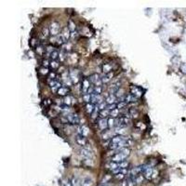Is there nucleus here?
Segmentation results:
<instances>
[{
  "label": "nucleus",
  "mask_w": 186,
  "mask_h": 186,
  "mask_svg": "<svg viewBox=\"0 0 186 186\" xmlns=\"http://www.w3.org/2000/svg\"><path fill=\"white\" fill-rule=\"evenodd\" d=\"M86 110H87V114H92L93 111L95 110L94 105L92 103H87V105H86Z\"/></svg>",
  "instance_id": "obj_23"
},
{
  "label": "nucleus",
  "mask_w": 186,
  "mask_h": 186,
  "mask_svg": "<svg viewBox=\"0 0 186 186\" xmlns=\"http://www.w3.org/2000/svg\"><path fill=\"white\" fill-rule=\"evenodd\" d=\"M118 114H119V109L116 108V109H114L111 111L110 113V116L114 118V117H118Z\"/></svg>",
  "instance_id": "obj_28"
},
{
  "label": "nucleus",
  "mask_w": 186,
  "mask_h": 186,
  "mask_svg": "<svg viewBox=\"0 0 186 186\" xmlns=\"http://www.w3.org/2000/svg\"><path fill=\"white\" fill-rule=\"evenodd\" d=\"M131 94L135 96L136 98H139V97L141 96V94H143V92H141V90H140L139 87H131Z\"/></svg>",
  "instance_id": "obj_11"
},
{
  "label": "nucleus",
  "mask_w": 186,
  "mask_h": 186,
  "mask_svg": "<svg viewBox=\"0 0 186 186\" xmlns=\"http://www.w3.org/2000/svg\"><path fill=\"white\" fill-rule=\"evenodd\" d=\"M79 133H80V135L86 137L88 135V133H90V129H88L87 127H86V126H82L80 128H79Z\"/></svg>",
  "instance_id": "obj_16"
},
{
  "label": "nucleus",
  "mask_w": 186,
  "mask_h": 186,
  "mask_svg": "<svg viewBox=\"0 0 186 186\" xmlns=\"http://www.w3.org/2000/svg\"><path fill=\"white\" fill-rule=\"evenodd\" d=\"M61 186H72V182H70L68 179H63L61 181Z\"/></svg>",
  "instance_id": "obj_32"
},
{
  "label": "nucleus",
  "mask_w": 186,
  "mask_h": 186,
  "mask_svg": "<svg viewBox=\"0 0 186 186\" xmlns=\"http://www.w3.org/2000/svg\"><path fill=\"white\" fill-rule=\"evenodd\" d=\"M60 30V25L57 22H52L49 26V33L52 37H57Z\"/></svg>",
  "instance_id": "obj_1"
},
{
  "label": "nucleus",
  "mask_w": 186,
  "mask_h": 186,
  "mask_svg": "<svg viewBox=\"0 0 186 186\" xmlns=\"http://www.w3.org/2000/svg\"><path fill=\"white\" fill-rule=\"evenodd\" d=\"M136 177L132 174H128L127 177V185L128 186H135L136 185Z\"/></svg>",
  "instance_id": "obj_6"
},
{
  "label": "nucleus",
  "mask_w": 186,
  "mask_h": 186,
  "mask_svg": "<svg viewBox=\"0 0 186 186\" xmlns=\"http://www.w3.org/2000/svg\"><path fill=\"white\" fill-rule=\"evenodd\" d=\"M116 107H117V105L116 104H107V107H106V109H108V110H110V111H112V110H114V109H116Z\"/></svg>",
  "instance_id": "obj_44"
},
{
  "label": "nucleus",
  "mask_w": 186,
  "mask_h": 186,
  "mask_svg": "<svg viewBox=\"0 0 186 186\" xmlns=\"http://www.w3.org/2000/svg\"><path fill=\"white\" fill-rule=\"evenodd\" d=\"M71 182H72V186H82V182H80L77 177H74Z\"/></svg>",
  "instance_id": "obj_21"
},
{
  "label": "nucleus",
  "mask_w": 186,
  "mask_h": 186,
  "mask_svg": "<svg viewBox=\"0 0 186 186\" xmlns=\"http://www.w3.org/2000/svg\"><path fill=\"white\" fill-rule=\"evenodd\" d=\"M39 72H40V74H42V75H47V74H49V70H48V68H46V67H42V68L39 70Z\"/></svg>",
  "instance_id": "obj_39"
},
{
  "label": "nucleus",
  "mask_w": 186,
  "mask_h": 186,
  "mask_svg": "<svg viewBox=\"0 0 186 186\" xmlns=\"http://www.w3.org/2000/svg\"><path fill=\"white\" fill-rule=\"evenodd\" d=\"M136 101V97L133 96L132 94H128L127 96H125V102H135Z\"/></svg>",
  "instance_id": "obj_27"
},
{
  "label": "nucleus",
  "mask_w": 186,
  "mask_h": 186,
  "mask_svg": "<svg viewBox=\"0 0 186 186\" xmlns=\"http://www.w3.org/2000/svg\"><path fill=\"white\" fill-rule=\"evenodd\" d=\"M59 55H60V53L57 51V50H54L53 51L51 54H50V58L53 60V61H56L58 58H59Z\"/></svg>",
  "instance_id": "obj_30"
},
{
  "label": "nucleus",
  "mask_w": 186,
  "mask_h": 186,
  "mask_svg": "<svg viewBox=\"0 0 186 186\" xmlns=\"http://www.w3.org/2000/svg\"><path fill=\"white\" fill-rule=\"evenodd\" d=\"M76 141H77V143L79 145H81V146H83V145L86 144V139L82 135H77L76 136Z\"/></svg>",
  "instance_id": "obj_19"
},
{
  "label": "nucleus",
  "mask_w": 186,
  "mask_h": 186,
  "mask_svg": "<svg viewBox=\"0 0 186 186\" xmlns=\"http://www.w3.org/2000/svg\"><path fill=\"white\" fill-rule=\"evenodd\" d=\"M50 66H51L52 68L56 69V68H58V67H59V63H57L56 61H52L51 63H50Z\"/></svg>",
  "instance_id": "obj_42"
},
{
  "label": "nucleus",
  "mask_w": 186,
  "mask_h": 186,
  "mask_svg": "<svg viewBox=\"0 0 186 186\" xmlns=\"http://www.w3.org/2000/svg\"><path fill=\"white\" fill-rule=\"evenodd\" d=\"M116 100H117V97H116V95L111 94L110 96H108L107 98H106L105 102L107 103V104H114V102H116Z\"/></svg>",
  "instance_id": "obj_18"
},
{
  "label": "nucleus",
  "mask_w": 186,
  "mask_h": 186,
  "mask_svg": "<svg viewBox=\"0 0 186 186\" xmlns=\"http://www.w3.org/2000/svg\"><path fill=\"white\" fill-rule=\"evenodd\" d=\"M114 126V119L113 117H110L108 119V128H113Z\"/></svg>",
  "instance_id": "obj_36"
},
{
  "label": "nucleus",
  "mask_w": 186,
  "mask_h": 186,
  "mask_svg": "<svg viewBox=\"0 0 186 186\" xmlns=\"http://www.w3.org/2000/svg\"><path fill=\"white\" fill-rule=\"evenodd\" d=\"M98 107H99V109L102 111V110H104V109H106V107H107V103H106L105 102H103L102 103H101V104H99L98 105Z\"/></svg>",
  "instance_id": "obj_38"
},
{
  "label": "nucleus",
  "mask_w": 186,
  "mask_h": 186,
  "mask_svg": "<svg viewBox=\"0 0 186 186\" xmlns=\"http://www.w3.org/2000/svg\"><path fill=\"white\" fill-rule=\"evenodd\" d=\"M90 80L88 79H84L83 80V92L84 93H87V90H88V88L90 87Z\"/></svg>",
  "instance_id": "obj_15"
},
{
  "label": "nucleus",
  "mask_w": 186,
  "mask_h": 186,
  "mask_svg": "<svg viewBox=\"0 0 186 186\" xmlns=\"http://www.w3.org/2000/svg\"><path fill=\"white\" fill-rule=\"evenodd\" d=\"M110 149L111 150H117L118 149V144H117V143H111V144H110Z\"/></svg>",
  "instance_id": "obj_45"
},
{
  "label": "nucleus",
  "mask_w": 186,
  "mask_h": 186,
  "mask_svg": "<svg viewBox=\"0 0 186 186\" xmlns=\"http://www.w3.org/2000/svg\"><path fill=\"white\" fill-rule=\"evenodd\" d=\"M49 86H50V87H51V90H53V91H58L60 88L61 87V83H59L57 80H55V79H50L49 80Z\"/></svg>",
  "instance_id": "obj_4"
},
{
  "label": "nucleus",
  "mask_w": 186,
  "mask_h": 186,
  "mask_svg": "<svg viewBox=\"0 0 186 186\" xmlns=\"http://www.w3.org/2000/svg\"><path fill=\"white\" fill-rule=\"evenodd\" d=\"M102 70H103V73L106 75V74H109V73H112L111 72V70H112V67H111V65L110 64H104L103 66H102Z\"/></svg>",
  "instance_id": "obj_26"
},
{
  "label": "nucleus",
  "mask_w": 186,
  "mask_h": 186,
  "mask_svg": "<svg viewBox=\"0 0 186 186\" xmlns=\"http://www.w3.org/2000/svg\"><path fill=\"white\" fill-rule=\"evenodd\" d=\"M70 77H71V79H72V81H73L74 83H77L78 80H79L77 72H76V71H74V70L71 71V73H70Z\"/></svg>",
  "instance_id": "obj_13"
},
{
  "label": "nucleus",
  "mask_w": 186,
  "mask_h": 186,
  "mask_svg": "<svg viewBox=\"0 0 186 186\" xmlns=\"http://www.w3.org/2000/svg\"><path fill=\"white\" fill-rule=\"evenodd\" d=\"M123 92H124V91H123V90H119L117 92L116 97H119V99H120V98H123V95H124V94H123Z\"/></svg>",
  "instance_id": "obj_46"
},
{
  "label": "nucleus",
  "mask_w": 186,
  "mask_h": 186,
  "mask_svg": "<svg viewBox=\"0 0 186 186\" xmlns=\"http://www.w3.org/2000/svg\"><path fill=\"white\" fill-rule=\"evenodd\" d=\"M107 167L109 170H111L112 171H114V170H116L117 169H118V164L117 163H116V162H111V163H109L108 165H107Z\"/></svg>",
  "instance_id": "obj_22"
},
{
  "label": "nucleus",
  "mask_w": 186,
  "mask_h": 186,
  "mask_svg": "<svg viewBox=\"0 0 186 186\" xmlns=\"http://www.w3.org/2000/svg\"><path fill=\"white\" fill-rule=\"evenodd\" d=\"M90 81L91 83H93L94 85H96L95 87H101V85L102 83V78H100L99 75H97V74H94L90 77Z\"/></svg>",
  "instance_id": "obj_2"
},
{
  "label": "nucleus",
  "mask_w": 186,
  "mask_h": 186,
  "mask_svg": "<svg viewBox=\"0 0 186 186\" xmlns=\"http://www.w3.org/2000/svg\"><path fill=\"white\" fill-rule=\"evenodd\" d=\"M116 133H117V134L123 136V135H125V134H126V129L124 128H117L116 129Z\"/></svg>",
  "instance_id": "obj_29"
},
{
  "label": "nucleus",
  "mask_w": 186,
  "mask_h": 186,
  "mask_svg": "<svg viewBox=\"0 0 186 186\" xmlns=\"http://www.w3.org/2000/svg\"><path fill=\"white\" fill-rule=\"evenodd\" d=\"M129 123V119L127 117H120L118 118V126L119 128H125L128 125Z\"/></svg>",
  "instance_id": "obj_5"
},
{
  "label": "nucleus",
  "mask_w": 186,
  "mask_h": 186,
  "mask_svg": "<svg viewBox=\"0 0 186 186\" xmlns=\"http://www.w3.org/2000/svg\"><path fill=\"white\" fill-rule=\"evenodd\" d=\"M98 125H99V128L102 129V130H104L108 128V120H106L105 118H102L99 120V123H98Z\"/></svg>",
  "instance_id": "obj_9"
},
{
  "label": "nucleus",
  "mask_w": 186,
  "mask_h": 186,
  "mask_svg": "<svg viewBox=\"0 0 186 186\" xmlns=\"http://www.w3.org/2000/svg\"><path fill=\"white\" fill-rule=\"evenodd\" d=\"M113 73H109V74H106L102 78V83H107V82H109L111 79H112V77H113Z\"/></svg>",
  "instance_id": "obj_20"
},
{
  "label": "nucleus",
  "mask_w": 186,
  "mask_h": 186,
  "mask_svg": "<svg viewBox=\"0 0 186 186\" xmlns=\"http://www.w3.org/2000/svg\"><path fill=\"white\" fill-rule=\"evenodd\" d=\"M93 93L96 94V95H101V93H102V87H95Z\"/></svg>",
  "instance_id": "obj_34"
},
{
  "label": "nucleus",
  "mask_w": 186,
  "mask_h": 186,
  "mask_svg": "<svg viewBox=\"0 0 186 186\" xmlns=\"http://www.w3.org/2000/svg\"><path fill=\"white\" fill-rule=\"evenodd\" d=\"M80 154H81V155H82L83 157H85V158H90V157H91V155H92L91 152H90L88 149H87V148H82V149H81V151H80Z\"/></svg>",
  "instance_id": "obj_12"
},
{
  "label": "nucleus",
  "mask_w": 186,
  "mask_h": 186,
  "mask_svg": "<svg viewBox=\"0 0 186 186\" xmlns=\"http://www.w3.org/2000/svg\"><path fill=\"white\" fill-rule=\"evenodd\" d=\"M70 37H71V33H70L69 27H64L63 30V33H61V37H63V41L67 42Z\"/></svg>",
  "instance_id": "obj_8"
},
{
  "label": "nucleus",
  "mask_w": 186,
  "mask_h": 186,
  "mask_svg": "<svg viewBox=\"0 0 186 186\" xmlns=\"http://www.w3.org/2000/svg\"><path fill=\"white\" fill-rule=\"evenodd\" d=\"M47 51H48L49 54L50 55L51 53H52L53 51H54V50H53V48H52V47H48V48H47Z\"/></svg>",
  "instance_id": "obj_49"
},
{
  "label": "nucleus",
  "mask_w": 186,
  "mask_h": 186,
  "mask_svg": "<svg viewBox=\"0 0 186 186\" xmlns=\"http://www.w3.org/2000/svg\"><path fill=\"white\" fill-rule=\"evenodd\" d=\"M124 178H125V175L122 174V173H118V174L116 175V179H117V180H122Z\"/></svg>",
  "instance_id": "obj_47"
},
{
  "label": "nucleus",
  "mask_w": 186,
  "mask_h": 186,
  "mask_svg": "<svg viewBox=\"0 0 186 186\" xmlns=\"http://www.w3.org/2000/svg\"><path fill=\"white\" fill-rule=\"evenodd\" d=\"M143 174H140V175L136 176V182L137 183L143 182Z\"/></svg>",
  "instance_id": "obj_35"
},
{
  "label": "nucleus",
  "mask_w": 186,
  "mask_h": 186,
  "mask_svg": "<svg viewBox=\"0 0 186 186\" xmlns=\"http://www.w3.org/2000/svg\"><path fill=\"white\" fill-rule=\"evenodd\" d=\"M124 139H125V137L124 136H121V135H117V136H114V138H112V140H111V143H120L122 140H124Z\"/></svg>",
  "instance_id": "obj_14"
},
{
  "label": "nucleus",
  "mask_w": 186,
  "mask_h": 186,
  "mask_svg": "<svg viewBox=\"0 0 186 186\" xmlns=\"http://www.w3.org/2000/svg\"><path fill=\"white\" fill-rule=\"evenodd\" d=\"M48 33H49V30H48V29H44V30H43V34L45 35V37H47V35L49 34Z\"/></svg>",
  "instance_id": "obj_52"
},
{
  "label": "nucleus",
  "mask_w": 186,
  "mask_h": 186,
  "mask_svg": "<svg viewBox=\"0 0 186 186\" xmlns=\"http://www.w3.org/2000/svg\"><path fill=\"white\" fill-rule=\"evenodd\" d=\"M110 113H111L110 110H108V109H104V110L100 111V116H101L102 118H105L106 117L110 116Z\"/></svg>",
  "instance_id": "obj_25"
},
{
  "label": "nucleus",
  "mask_w": 186,
  "mask_h": 186,
  "mask_svg": "<svg viewBox=\"0 0 186 186\" xmlns=\"http://www.w3.org/2000/svg\"><path fill=\"white\" fill-rule=\"evenodd\" d=\"M71 37H72L73 38L76 37H77V33L76 32H72V33H71Z\"/></svg>",
  "instance_id": "obj_50"
},
{
  "label": "nucleus",
  "mask_w": 186,
  "mask_h": 186,
  "mask_svg": "<svg viewBox=\"0 0 186 186\" xmlns=\"http://www.w3.org/2000/svg\"><path fill=\"white\" fill-rule=\"evenodd\" d=\"M57 92L60 96H65L68 93V90H67V87H61Z\"/></svg>",
  "instance_id": "obj_24"
},
{
  "label": "nucleus",
  "mask_w": 186,
  "mask_h": 186,
  "mask_svg": "<svg viewBox=\"0 0 186 186\" xmlns=\"http://www.w3.org/2000/svg\"><path fill=\"white\" fill-rule=\"evenodd\" d=\"M43 65H44V67H47L49 65V61H47V60L43 61Z\"/></svg>",
  "instance_id": "obj_51"
},
{
  "label": "nucleus",
  "mask_w": 186,
  "mask_h": 186,
  "mask_svg": "<svg viewBox=\"0 0 186 186\" xmlns=\"http://www.w3.org/2000/svg\"><path fill=\"white\" fill-rule=\"evenodd\" d=\"M127 157L126 155L124 154H120V153H117L114 156H112V161L116 162V163H120L122 161L125 160V158Z\"/></svg>",
  "instance_id": "obj_3"
},
{
  "label": "nucleus",
  "mask_w": 186,
  "mask_h": 186,
  "mask_svg": "<svg viewBox=\"0 0 186 186\" xmlns=\"http://www.w3.org/2000/svg\"><path fill=\"white\" fill-rule=\"evenodd\" d=\"M55 74L54 73H50V75H49V76H50V79H54V77H55Z\"/></svg>",
  "instance_id": "obj_54"
},
{
  "label": "nucleus",
  "mask_w": 186,
  "mask_h": 186,
  "mask_svg": "<svg viewBox=\"0 0 186 186\" xmlns=\"http://www.w3.org/2000/svg\"><path fill=\"white\" fill-rule=\"evenodd\" d=\"M69 29L71 31H75V24L73 22V21H69Z\"/></svg>",
  "instance_id": "obj_37"
},
{
  "label": "nucleus",
  "mask_w": 186,
  "mask_h": 186,
  "mask_svg": "<svg viewBox=\"0 0 186 186\" xmlns=\"http://www.w3.org/2000/svg\"><path fill=\"white\" fill-rule=\"evenodd\" d=\"M141 172H143V166H139V167H133L131 170H130V174H132L133 176H138L140 174H141Z\"/></svg>",
  "instance_id": "obj_10"
},
{
  "label": "nucleus",
  "mask_w": 186,
  "mask_h": 186,
  "mask_svg": "<svg viewBox=\"0 0 186 186\" xmlns=\"http://www.w3.org/2000/svg\"><path fill=\"white\" fill-rule=\"evenodd\" d=\"M156 176H157V171H156L155 170H154V172H153V177H152V179H155Z\"/></svg>",
  "instance_id": "obj_53"
},
{
  "label": "nucleus",
  "mask_w": 186,
  "mask_h": 186,
  "mask_svg": "<svg viewBox=\"0 0 186 186\" xmlns=\"http://www.w3.org/2000/svg\"><path fill=\"white\" fill-rule=\"evenodd\" d=\"M118 164V167H121V169H127L128 167V161H122V162H120V163H117Z\"/></svg>",
  "instance_id": "obj_31"
},
{
  "label": "nucleus",
  "mask_w": 186,
  "mask_h": 186,
  "mask_svg": "<svg viewBox=\"0 0 186 186\" xmlns=\"http://www.w3.org/2000/svg\"><path fill=\"white\" fill-rule=\"evenodd\" d=\"M103 186H104V185H103Z\"/></svg>",
  "instance_id": "obj_55"
},
{
  "label": "nucleus",
  "mask_w": 186,
  "mask_h": 186,
  "mask_svg": "<svg viewBox=\"0 0 186 186\" xmlns=\"http://www.w3.org/2000/svg\"><path fill=\"white\" fill-rule=\"evenodd\" d=\"M59 58H60L61 61H64V60H65V53L63 51H61L60 55H59Z\"/></svg>",
  "instance_id": "obj_40"
},
{
  "label": "nucleus",
  "mask_w": 186,
  "mask_h": 186,
  "mask_svg": "<svg viewBox=\"0 0 186 186\" xmlns=\"http://www.w3.org/2000/svg\"><path fill=\"white\" fill-rule=\"evenodd\" d=\"M63 102H64L65 104H67V105H70L71 103H72V102H71V98H70L69 96L65 97L64 100H63Z\"/></svg>",
  "instance_id": "obj_43"
},
{
  "label": "nucleus",
  "mask_w": 186,
  "mask_h": 186,
  "mask_svg": "<svg viewBox=\"0 0 186 186\" xmlns=\"http://www.w3.org/2000/svg\"><path fill=\"white\" fill-rule=\"evenodd\" d=\"M84 101L87 102V103H90V102L91 101V94L86 93V94L84 95Z\"/></svg>",
  "instance_id": "obj_33"
},
{
  "label": "nucleus",
  "mask_w": 186,
  "mask_h": 186,
  "mask_svg": "<svg viewBox=\"0 0 186 186\" xmlns=\"http://www.w3.org/2000/svg\"><path fill=\"white\" fill-rule=\"evenodd\" d=\"M37 52L38 53V54H42V53H43V48L42 47H37Z\"/></svg>",
  "instance_id": "obj_48"
},
{
  "label": "nucleus",
  "mask_w": 186,
  "mask_h": 186,
  "mask_svg": "<svg viewBox=\"0 0 186 186\" xmlns=\"http://www.w3.org/2000/svg\"><path fill=\"white\" fill-rule=\"evenodd\" d=\"M67 119L69 122H71L72 124H78L79 123V117L77 114H68V117H67Z\"/></svg>",
  "instance_id": "obj_7"
},
{
  "label": "nucleus",
  "mask_w": 186,
  "mask_h": 186,
  "mask_svg": "<svg viewBox=\"0 0 186 186\" xmlns=\"http://www.w3.org/2000/svg\"><path fill=\"white\" fill-rule=\"evenodd\" d=\"M125 106H127V102H119L118 104H117V109L119 108H124Z\"/></svg>",
  "instance_id": "obj_41"
},
{
  "label": "nucleus",
  "mask_w": 186,
  "mask_h": 186,
  "mask_svg": "<svg viewBox=\"0 0 186 186\" xmlns=\"http://www.w3.org/2000/svg\"><path fill=\"white\" fill-rule=\"evenodd\" d=\"M92 184H93V181L90 177H86L82 181V186H92Z\"/></svg>",
  "instance_id": "obj_17"
}]
</instances>
